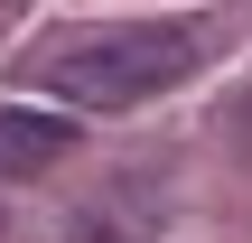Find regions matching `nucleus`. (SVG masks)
Returning a JSON list of instances; mask_svg holds the SVG:
<instances>
[{
	"mask_svg": "<svg viewBox=\"0 0 252 243\" xmlns=\"http://www.w3.org/2000/svg\"><path fill=\"white\" fill-rule=\"evenodd\" d=\"M206 66V28H103V37H75L47 56V94L84 103V112H131L150 94H168L178 75Z\"/></svg>",
	"mask_w": 252,
	"mask_h": 243,
	"instance_id": "obj_1",
	"label": "nucleus"
},
{
	"mask_svg": "<svg viewBox=\"0 0 252 243\" xmlns=\"http://www.w3.org/2000/svg\"><path fill=\"white\" fill-rule=\"evenodd\" d=\"M75 150V122L65 112H0V178H37Z\"/></svg>",
	"mask_w": 252,
	"mask_h": 243,
	"instance_id": "obj_2",
	"label": "nucleus"
},
{
	"mask_svg": "<svg viewBox=\"0 0 252 243\" xmlns=\"http://www.w3.org/2000/svg\"><path fill=\"white\" fill-rule=\"evenodd\" d=\"M224 122H234V150H243V169H252V94L234 103V112H224Z\"/></svg>",
	"mask_w": 252,
	"mask_h": 243,
	"instance_id": "obj_3",
	"label": "nucleus"
}]
</instances>
